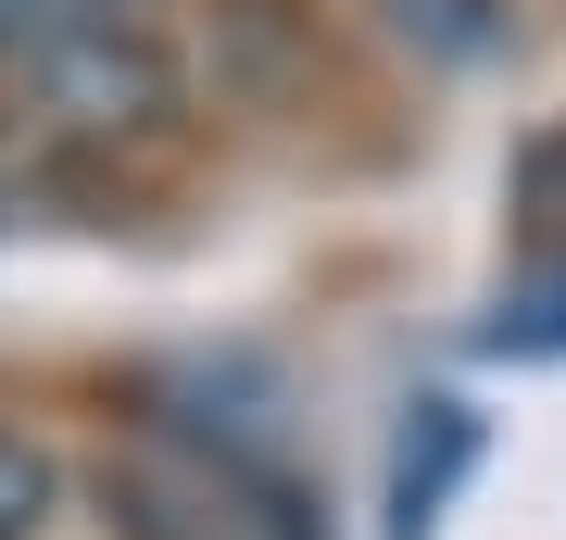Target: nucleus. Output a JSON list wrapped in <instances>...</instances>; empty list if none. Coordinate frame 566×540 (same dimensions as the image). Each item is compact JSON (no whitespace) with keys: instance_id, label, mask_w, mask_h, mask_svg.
Returning <instances> with one entry per match:
<instances>
[{"instance_id":"1","label":"nucleus","mask_w":566,"mask_h":540,"mask_svg":"<svg viewBox=\"0 0 566 540\" xmlns=\"http://www.w3.org/2000/svg\"><path fill=\"white\" fill-rule=\"evenodd\" d=\"M25 76L63 126H164L177 114V51L151 39V13H88V0H63L51 39L25 51Z\"/></svg>"},{"instance_id":"2","label":"nucleus","mask_w":566,"mask_h":540,"mask_svg":"<svg viewBox=\"0 0 566 540\" xmlns=\"http://www.w3.org/2000/svg\"><path fill=\"white\" fill-rule=\"evenodd\" d=\"M465 453H479L465 402H416V441H403V465H390V540H428V528H441V490H453Z\"/></svg>"},{"instance_id":"3","label":"nucleus","mask_w":566,"mask_h":540,"mask_svg":"<svg viewBox=\"0 0 566 540\" xmlns=\"http://www.w3.org/2000/svg\"><path fill=\"white\" fill-rule=\"evenodd\" d=\"M51 516H63V453L0 427V540H51Z\"/></svg>"},{"instance_id":"4","label":"nucleus","mask_w":566,"mask_h":540,"mask_svg":"<svg viewBox=\"0 0 566 540\" xmlns=\"http://www.w3.org/2000/svg\"><path fill=\"white\" fill-rule=\"evenodd\" d=\"M491 13H504V0H403V39H428L441 63H479L491 39H504Z\"/></svg>"},{"instance_id":"5","label":"nucleus","mask_w":566,"mask_h":540,"mask_svg":"<svg viewBox=\"0 0 566 540\" xmlns=\"http://www.w3.org/2000/svg\"><path fill=\"white\" fill-rule=\"evenodd\" d=\"M51 13H63V0H0V63L39 51V39H51Z\"/></svg>"},{"instance_id":"6","label":"nucleus","mask_w":566,"mask_h":540,"mask_svg":"<svg viewBox=\"0 0 566 540\" xmlns=\"http://www.w3.org/2000/svg\"><path fill=\"white\" fill-rule=\"evenodd\" d=\"M88 13H164V0H88Z\"/></svg>"}]
</instances>
